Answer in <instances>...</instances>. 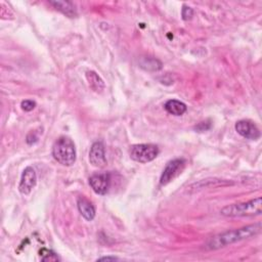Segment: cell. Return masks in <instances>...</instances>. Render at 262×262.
<instances>
[{
  "label": "cell",
  "instance_id": "cell-13",
  "mask_svg": "<svg viewBox=\"0 0 262 262\" xmlns=\"http://www.w3.org/2000/svg\"><path fill=\"white\" fill-rule=\"evenodd\" d=\"M86 78L89 83V86L95 92H101L104 89V82L94 71L86 72Z\"/></svg>",
  "mask_w": 262,
  "mask_h": 262
},
{
  "label": "cell",
  "instance_id": "cell-8",
  "mask_svg": "<svg viewBox=\"0 0 262 262\" xmlns=\"http://www.w3.org/2000/svg\"><path fill=\"white\" fill-rule=\"evenodd\" d=\"M235 131L243 137L251 140H257L260 137V130L252 121L241 120L235 123Z\"/></svg>",
  "mask_w": 262,
  "mask_h": 262
},
{
  "label": "cell",
  "instance_id": "cell-12",
  "mask_svg": "<svg viewBox=\"0 0 262 262\" xmlns=\"http://www.w3.org/2000/svg\"><path fill=\"white\" fill-rule=\"evenodd\" d=\"M50 4L53 5L57 10L61 11L69 17H75L77 15L76 8L72 2L69 1H50Z\"/></svg>",
  "mask_w": 262,
  "mask_h": 262
},
{
  "label": "cell",
  "instance_id": "cell-10",
  "mask_svg": "<svg viewBox=\"0 0 262 262\" xmlns=\"http://www.w3.org/2000/svg\"><path fill=\"white\" fill-rule=\"evenodd\" d=\"M77 206H78V210H79L80 214L87 221H91V220L94 219V217H95V209H94L93 205L87 199H85L84 196L78 198Z\"/></svg>",
  "mask_w": 262,
  "mask_h": 262
},
{
  "label": "cell",
  "instance_id": "cell-15",
  "mask_svg": "<svg viewBox=\"0 0 262 262\" xmlns=\"http://www.w3.org/2000/svg\"><path fill=\"white\" fill-rule=\"evenodd\" d=\"M40 258L42 261H58L59 260L58 256L54 252L47 249H42L40 251Z\"/></svg>",
  "mask_w": 262,
  "mask_h": 262
},
{
  "label": "cell",
  "instance_id": "cell-4",
  "mask_svg": "<svg viewBox=\"0 0 262 262\" xmlns=\"http://www.w3.org/2000/svg\"><path fill=\"white\" fill-rule=\"evenodd\" d=\"M130 158L138 163H148L159 155V147L151 143L134 144L130 147Z\"/></svg>",
  "mask_w": 262,
  "mask_h": 262
},
{
  "label": "cell",
  "instance_id": "cell-17",
  "mask_svg": "<svg viewBox=\"0 0 262 262\" xmlns=\"http://www.w3.org/2000/svg\"><path fill=\"white\" fill-rule=\"evenodd\" d=\"M181 15H182V18L184 20H188L192 17L193 15V10L192 8H190L189 6H186V5H183L182 7V10H181Z\"/></svg>",
  "mask_w": 262,
  "mask_h": 262
},
{
  "label": "cell",
  "instance_id": "cell-2",
  "mask_svg": "<svg viewBox=\"0 0 262 262\" xmlns=\"http://www.w3.org/2000/svg\"><path fill=\"white\" fill-rule=\"evenodd\" d=\"M51 152L54 160L63 166H72L76 161L75 143L67 136H60L54 141Z\"/></svg>",
  "mask_w": 262,
  "mask_h": 262
},
{
  "label": "cell",
  "instance_id": "cell-5",
  "mask_svg": "<svg viewBox=\"0 0 262 262\" xmlns=\"http://www.w3.org/2000/svg\"><path fill=\"white\" fill-rule=\"evenodd\" d=\"M185 167V160L184 159H174L167 163L166 167L164 168L161 178L160 184L166 185L171 182L175 177H177Z\"/></svg>",
  "mask_w": 262,
  "mask_h": 262
},
{
  "label": "cell",
  "instance_id": "cell-1",
  "mask_svg": "<svg viewBox=\"0 0 262 262\" xmlns=\"http://www.w3.org/2000/svg\"><path fill=\"white\" fill-rule=\"evenodd\" d=\"M260 230H261L260 223L247 225L242 228H237V229H233V230H228V231L219 233L215 236H212L207 242V248H209L211 250L220 249L227 245L255 236L260 232Z\"/></svg>",
  "mask_w": 262,
  "mask_h": 262
},
{
  "label": "cell",
  "instance_id": "cell-3",
  "mask_svg": "<svg viewBox=\"0 0 262 262\" xmlns=\"http://www.w3.org/2000/svg\"><path fill=\"white\" fill-rule=\"evenodd\" d=\"M262 212V199L260 196L237 204H231L221 209L220 213L226 217H244V216H256Z\"/></svg>",
  "mask_w": 262,
  "mask_h": 262
},
{
  "label": "cell",
  "instance_id": "cell-18",
  "mask_svg": "<svg viewBox=\"0 0 262 262\" xmlns=\"http://www.w3.org/2000/svg\"><path fill=\"white\" fill-rule=\"evenodd\" d=\"M108 260L115 261V260H119V258L114 257V256H106V257H101V258L97 259V261H108Z\"/></svg>",
  "mask_w": 262,
  "mask_h": 262
},
{
  "label": "cell",
  "instance_id": "cell-9",
  "mask_svg": "<svg viewBox=\"0 0 262 262\" xmlns=\"http://www.w3.org/2000/svg\"><path fill=\"white\" fill-rule=\"evenodd\" d=\"M89 162L92 166L102 168L106 165L104 145L100 141H96L91 145L89 151Z\"/></svg>",
  "mask_w": 262,
  "mask_h": 262
},
{
  "label": "cell",
  "instance_id": "cell-14",
  "mask_svg": "<svg viewBox=\"0 0 262 262\" xmlns=\"http://www.w3.org/2000/svg\"><path fill=\"white\" fill-rule=\"evenodd\" d=\"M140 67L147 71H159L162 69V62L156 58H143L140 62Z\"/></svg>",
  "mask_w": 262,
  "mask_h": 262
},
{
  "label": "cell",
  "instance_id": "cell-7",
  "mask_svg": "<svg viewBox=\"0 0 262 262\" xmlns=\"http://www.w3.org/2000/svg\"><path fill=\"white\" fill-rule=\"evenodd\" d=\"M36 183H37V175L35 170L30 166L26 167L21 173V177L18 185L19 192L25 195L29 194L32 191V189L35 187Z\"/></svg>",
  "mask_w": 262,
  "mask_h": 262
},
{
  "label": "cell",
  "instance_id": "cell-16",
  "mask_svg": "<svg viewBox=\"0 0 262 262\" xmlns=\"http://www.w3.org/2000/svg\"><path fill=\"white\" fill-rule=\"evenodd\" d=\"M21 110L25 112H31L36 107V102L34 100H30V99H26L23 100L20 103Z\"/></svg>",
  "mask_w": 262,
  "mask_h": 262
},
{
  "label": "cell",
  "instance_id": "cell-6",
  "mask_svg": "<svg viewBox=\"0 0 262 262\" xmlns=\"http://www.w3.org/2000/svg\"><path fill=\"white\" fill-rule=\"evenodd\" d=\"M89 184L93 191L97 194H105L111 186V174L110 173H97L89 178Z\"/></svg>",
  "mask_w": 262,
  "mask_h": 262
},
{
  "label": "cell",
  "instance_id": "cell-11",
  "mask_svg": "<svg viewBox=\"0 0 262 262\" xmlns=\"http://www.w3.org/2000/svg\"><path fill=\"white\" fill-rule=\"evenodd\" d=\"M165 110L173 116H181L186 112V104L177 99H169L165 105Z\"/></svg>",
  "mask_w": 262,
  "mask_h": 262
}]
</instances>
